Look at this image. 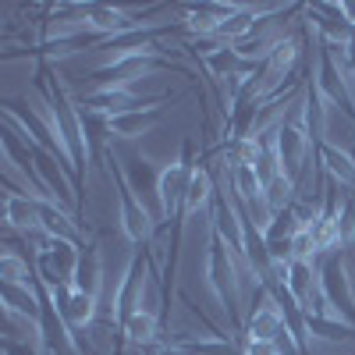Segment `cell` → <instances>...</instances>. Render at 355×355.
Returning <instances> with one entry per match:
<instances>
[{"label":"cell","mask_w":355,"mask_h":355,"mask_svg":"<svg viewBox=\"0 0 355 355\" xmlns=\"http://www.w3.org/2000/svg\"><path fill=\"white\" fill-rule=\"evenodd\" d=\"M8 224H15V227H40L43 224V214H40L36 202H28L25 196L11 192L8 196Z\"/></svg>","instance_id":"cell-5"},{"label":"cell","mask_w":355,"mask_h":355,"mask_svg":"<svg viewBox=\"0 0 355 355\" xmlns=\"http://www.w3.org/2000/svg\"><path fill=\"white\" fill-rule=\"evenodd\" d=\"M281 334H284V313L274 302L259 306L249 320V341H277Z\"/></svg>","instance_id":"cell-2"},{"label":"cell","mask_w":355,"mask_h":355,"mask_svg":"<svg viewBox=\"0 0 355 355\" xmlns=\"http://www.w3.org/2000/svg\"><path fill=\"white\" fill-rule=\"evenodd\" d=\"M214 196V182H210V171H192V182H189V192H185V206H189V214H196L199 206H206Z\"/></svg>","instance_id":"cell-7"},{"label":"cell","mask_w":355,"mask_h":355,"mask_svg":"<svg viewBox=\"0 0 355 355\" xmlns=\"http://www.w3.org/2000/svg\"><path fill=\"white\" fill-rule=\"evenodd\" d=\"M323 164H327V171L334 178H341V182H348V185L355 182V160L348 153L334 150V146H323Z\"/></svg>","instance_id":"cell-9"},{"label":"cell","mask_w":355,"mask_h":355,"mask_svg":"<svg viewBox=\"0 0 355 355\" xmlns=\"http://www.w3.org/2000/svg\"><path fill=\"white\" fill-rule=\"evenodd\" d=\"M121 224H125V234L132 242L150 239V214L132 199V189H125V185H121Z\"/></svg>","instance_id":"cell-3"},{"label":"cell","mask_w":355,"mask_h":355,"mask_svg":"<svg viewBox=\"0 0 355 355\" xmlns=\"http://www.w3.org/2000/svg\"><path fill=\"white\" fill-rule=\"evenodd\" d=\"M61 313H64V320L71 323V327H85V323L93 320V295L82 291V288H71V295L64 299Z\"/></svg>","instance_id":"cell-6"},{"label":"cell","mask_w":355,"mask_h":355,"mask_svg":"<svg viewBox=\"0 0 355 355\" xmlns=\"http://www.w3.org/2000/svg\"><path fill=\"white\" fill-rule=\"evenodd\" d=\"M189 182H192V167H185V160H174L167 171H160L157 196H160V206H164L167 217L178 210V206H182V199L189 192Z\"/></svg>","instance_id":"cell-1"},{"label":"cell","mask_w":355,"mask_h":355,"mask_svg":"<svg viewBox=\"0 0 355 355\" xmlns=\"http://www.w3.org/2000/svg\"><path fill=\"white\" fill-rule=\"evenodd\" d=\"M0 270H4V281H8V284H25V277H28V266H25L18 256H4Z\"/></svg>","instance_id":"cell-10"},{"label":"cell","mask_w":355,"mask_h":355,"mask_svg":"<svg viewBox=\"0 0 355 355\" xmlns=\"http://www.w3.org/2000/svg\"><path fill=\"white\" fill-rule=\"evenodd\" d=\"M249 355H281L274 341H249Z\"/></svg>","instance_id":"cell-11"},{"label":"cell","mask_w":355,"mask_h":355,"mask_svg":"<svg viewBox=\"0 0 355 355\" xmlns=\"http://www.w3.org/2000/svg\"><path fill=\"white\" fill-rule=\"evenodd\" d=\"M157 114H139V110H132V114H117V117H110V132H117V135H139V132H146L150 128V121H153Z\"/></svg>","instance_id":"cell-8"},{"label":"cell","mask_w":355,"mask_h":355,"mask_svg":"<svg viewBox=\"0 0 355 355\" xmlns=\"http://www.w3.org/2000/svg\"><path fill=\"white\" fill-rule=\"evenodd\" d=\"M125 334L135 345H150L157 338V316H153V309H132L128 320H125Z\"/></svg>","instance_id":"cell-4"}]
</instances>
